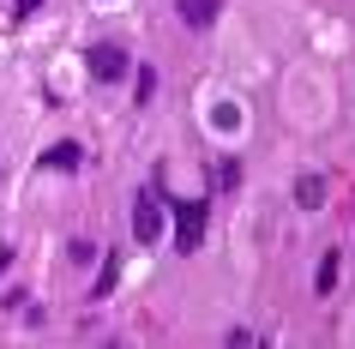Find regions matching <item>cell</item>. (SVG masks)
<instances>
[{
    "label": "cell",
    "mask_w": 355,
    "mask_h": 349,
    "mask_svg": "<svg viewBox=\"0 0 355 349\" xmlns=\"http://www.w3.org/2000/svg\"><path fill=\"white\" fill-rule=\"evenodd\" d=\"M175 247L181 253H199L205 247V217H211V199H175Z\"/></svg>",
    "instance_id": "obj_1"
},
{
    "label": "cell",
    "mask_w": 355,
    "mask_h": 349,
    "mask_svg": "<svg viewBox=\"0 0 355 349\" xmlns=\"http://www.w3.org/2000/svg\"><path fill=\"white\" fill-rule=\"evenodd\" d=\"M132 241H139V247L163 241V205H157V181L132 193Z\"/></svg>",
    "instance_id": "obj_2"
},
{
    "label": "cell",
    "mask_w": 355,
    "mask_h": 349,
    "mask_svg": "<svg viewBox=\"0 0 355 349\" xmlns=\"http://www.w3.org/2000/svg\"><path fill=\"white\" fill-rule=\"evenodd\" d=\"M127 49H121V42H91V49H85V73L96 78V85H121V78H127Z\"/></svg>",
    "instance_id": "obj_3"
},
{
    "label": "cell",
    "mask_w": 355,
    "mask_h": 349,
    "mask_svg": "<svg viewBox=\"0 0 355 349\" xmlns=\"http://www.w3.org/2000/svg\"><path fill=\"white\" fill-rule=\"evenodd\" d=\"M37 169H49V175H73V169H85V145H78V139H60V145H49L37 157Z\"/></svg>",
    "instance_id": "obj_4"
},
{
    "label": "cell",
    "mask_w": 355,
    "mask_h": 349,
    "mask_svg": "<svg viewBox=\"0 0 355 349\" xmlns=\"http://www.w3.org/2000/svg\"><path fill=\"white\" fill-rule=\"evenodd\" d=\"M175 12H181V24H187V31H211V24H217V12H223V0H175Z\"/></svg>",
    "instance_id": "obj_5"
},
{
    "label": "cell",
    "mask_w": 355,
    "mask_h": 349,
    "mask_svg": "<svg viewBox=\"0 0 355 349\" xmlns=\"http://www.w3.org/2000/svg\"><path fill=\"white\" fill-rule=\"evenodd\" d=\"M295 205L301 211H319V205H325V175H301L295 181Z\"/></svg>",
    "instance_id": "obj_6"
},
{
    "label": "cell",
    "mask_w": 355,
    "mask_h": 349,
    "mask_svg": "<svg viewBox=\"0 0 355 349\" xmlns=\"http://www.w3.org/2000/svg\"><path fill=\"white\" fill-rule=\"evenodd\" d=\"M211 187H229V193H235V187H241V157H217V163H211Z\"/></svg>",
    "instance_id": "obj_7"
},
{
    "label": "cell",
    "mask_w": 355,
    "mask_h": 349,
    "mask_svg": "<svg viewBox=\"0 0 355 349\" xmlns=\"http://www.w3.org/2000/svg\"><path fill=\"white\" fill-rule=\"evenodd\" d=\"M114 283H121V253L103 259V277H96V301H103V295H114Z\"/></svg>",
    "instance_id": "obj_8"
},
{
    "label": "cell",
    "mask_w": 355,
    "mask_h": 349,
    "mask_svg": "<svg viewBox=\"0 0 355 349\" xmlns=\"http://www.w3.org/2000/svg\"><path fill=\"white\" fill-rule=\"evenodd\" d=\"M313 289H319V295H331V289H337V253H325V259H319V271H313Z\"/></svg>",
    "instance_id": "obj_9"
},
{
    "label": "cell",
    "mask_w": 355,
    "mask_h": 349,
    "mask_svg": "<svg viewBox=\"0 0 355 349\" xmlns=\"http://www.w3.org/2000/svg\"><path fill=\"white\" fill-rule=\"evenodd\" d=\"M211 127H217V133L241 127V109H235V103H217V109H211Z\"/></svg>",
    "instance_id": "obj_10"
},
{
    "label": "cell",
    "mask_w": 355,
    "mask_h": 349,
    "mask_svg": "<svg viewBox=\"0 0 355 349\" xmlns=\"http://www.w3.org/2000/svg\"><path fill=\"white\" fill-rule=\"evenodd\" d=\"M31 12H42V0H12V19H19V24L31 19Z\"/></svg>",
    "instance_id": "obj_11"
},
{
    "label": "cell",
    "mask_w": 355,
    "mask_h": 349,
    "mask_svg": "<svg viewBox=\"0 0 355 349\" xmlns=\"http://www.w3.org/2000/svg\"><path fill=\"white\" fill-rule=\"evenodd\" d=\"M6 265H12V247H6V241H0V277H6Z\"/></svg>",
    "instance_id": "obj_12"
},
{
    "label": "cell",
    "mask_w": 355,
    "mask_h": 349,
    "mask_svg": "<svg viewBox=\"0 0 355 349\" xmlns=\"http://www.w3.org/2000/svg\"><path fill=\"white\" fill-rule=\"evenodd\" d=\"M0 175H6V169H0Z\"/></svg>",
    "instance_id": "obj_13"
}]
</instances>
